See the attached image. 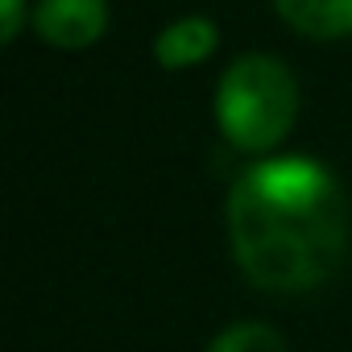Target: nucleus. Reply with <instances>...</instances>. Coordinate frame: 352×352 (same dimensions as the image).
<instances>
[{
    "label": "nucleus",
    "instance_id": "f257e3e1",
    "mask_svg": "<svg viewBox=\"0 0 352 352\" xmlns=\"http://www.w3.org/2000/svg\"><path fill=\"white\" fill-rule=\"evenodd\" d=\"M241 274L270 294L323 286L348 253V199L315 157H265L249 166L224 204Z\"/></svg>",
    "mask_w": 352,
    "mask_h": 352
},
{
    "label": "nucleus",
    "instance_id": "f03ea898",
    "mask_svg": "<svg viewBox=\"0 0 352 352\" xmlns=\"http://www.w3.org/2000/svg\"><path fill=\"white\" fill-rule=\"evenodd\" d=\"M298 116V83L274 54H241L216 91V124L241 153H270Z\"/></svg>",
    "mask_w": 352,
    "mask_h": 352
},
{
    "label": "nucleus",
    "instance_id": "7ed1b4c3",
    "mask_svg": "<svg viewBox=\"0 0 352 352\" xmlns=\"http://www.w3.org/2000/svg\"><path fill=\"white\" fill-rule=\"evenodd\" d=\"M34 30L58 50H83L108 30V0H38Z\"/></svg>",
    "mask_w": 352,
    "mask_h": 352
},
{
    "label": "nucleus",
    "instance_id": "20e7f679",
    "mask_svg": "<svg viewBox=\"0 0 352 352\" xmlns=\"http://www.w3.org/2000/svg\"><path fill=\"white\" fill-rule=\"evenodd\" d=\"M216 46H220V34L208 17H183V21L166 25L153 38V58L166 71H183V67H195V63L212 58Z\"/></svg>",
    "mask_w": 352,
    "mask_h": 352
},
{
    "label": "nucleus",
    "instance_id": "39448f33",
    "mask_svg": "<svg viewBox=\"0 0 352 352\" xmlns=\"http://www.w3.org/2000/svg\"><path fill=\"white\" fill-rule=\"evenodd\" d=\"M278 17L307 38H348L352 34V0H274Z\"/></svg>",
    "mask_w": 352,
    "mask_h": 352
},
{
    "label": "nucleus",
    "instance_id": "423d86ee",
    "mask_svg": "<svg viewBox=\"0 0 352 352\" xmlns=\"http://www.w3.org/2000/svg\"><path fill=\"white\" fill-rule=\"evenodd\" d=\"M208 352H290V348L270 323H232L208 344Z\"/></svg>",
    "mask_w": 352,
    "mask_h": 352
},
{
    "label": "nucleus",
    "instance_id": "0eeeda50",
    "mask_svg": "<svg viewBox=\"0 0 352 352\" xmlns=\"http://www.w3.org/2000/svg\"><path fill=\"white\" fill-rule=\"evenodd\" d=\"M25 25V0H0V42H13Z\"/></svg>",
    "mask_w": 352,
    "mask_h": 352
}]
</instances>
